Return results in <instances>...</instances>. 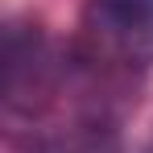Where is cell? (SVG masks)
<instances>
[{"label":"cell","instance_id":"6da1fadb","mask_svg":"<svg viewBox=\"0 0 153 153\" xmlns=\"http://www.w3.org/2000/svg\"><path fill=\"white\" fill-rule=\"evenodd\" d=\"M91 29L120 62H153V0H95Z\"/></svg>","mask_w":153,"mask_h":153},{"label":"cell","instance_id":"7a4b0ae2","mask_svg":"<svg viewBox=\"0 0 153 153\" xmlns=\"http://www.w3.org/2000/svg\"><path fill=\"white\" fill-rule=\"evenodd\" d=\"M145 153H153V145H149V149H145Z\"/></svg>","mask_w":153,"mask_h":153}]
</instances>
